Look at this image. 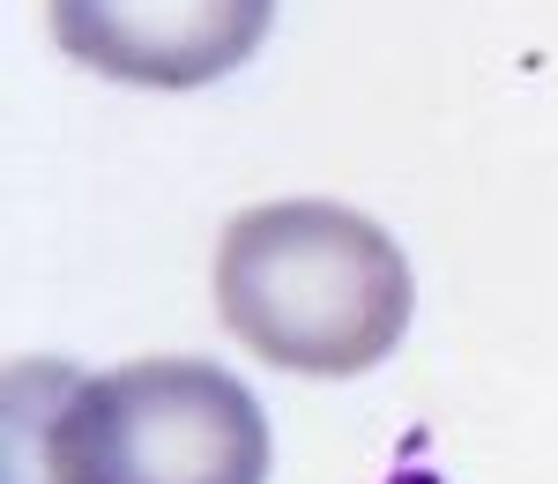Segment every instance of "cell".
Instances as JSON below:
<instances>
[{
	"label": "cell",
	"mask_w": 558,
	"mask_h": 484,
	"mask_svg": "<svg viewBox=\"0 0 558 484\" xmlns=\"http://www.w3.org/2000/svg\"><path fill=\"white\" fill-rule=\"evenodd\" d=\"M8 484H268V418L209 358H15Z\"/></svg>",
	"instance_id": "1"
},
{
	"label": "cell",
	"mask_w": 558,
	"mask_h": 484,
	"mask_svg": "<svg viewBox=\"0 0 558 484\" xmlns=\"http://www.w3.org/2000/svg\"><path fill=\"white\" fill-rule=\"evenodd\" d=\"M417 306L402 246L343 202H260L223 223L216 313L276 373L350 380L373 373Z\"/></svg>",
	"instance_id": "2"
},
{
	"label": "cell",
	"mask_w": 558,
	"mask_h": 484,
	"mask_svg": "<svg viewBox=\"0 0 558 484\" xmlns=\"http://www.w3.org/2000/svg\"><path fill=\"white\" fill-rule=\"evenodd\" d=\"M52 38L112 83L202 89L246 68L268 38L276 0H45Z\"/></svg>",
	"instance_id": "3"
}]
</instances>
